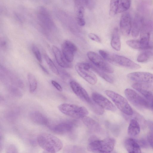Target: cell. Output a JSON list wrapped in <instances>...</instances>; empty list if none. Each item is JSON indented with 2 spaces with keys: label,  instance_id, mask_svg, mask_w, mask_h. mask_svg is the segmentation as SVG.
<instances>
[{
  "label": "cell",
  "instance_id": "cell-21",
  "mask_svg": "<svg viewBox=\"0 0 153 153\" xmlns=\"http://www.w3.org/2000/svg\"><path fill=\"white\" fill-rule=\"evenodd\" d=\"M111 47L115 50L119 51L121 47L120 35L118 28L115 27L113 30L111 41Z\"/></svg>",
  "mask_w": 153,
  "mask_h": 153
},
{
  "label": "cell",
  "instance_id": "cell-12",
  "mask_svg": "<svg viewBox=\"0 0 153 153\" xmlns=\"http://www.w3.org/2000/svg\"><path fill=\"white\" fill-rule=\"evenodd\" d=\"M70 85L74 92L81 100L89 104L92 102V101L86 91L78 82L72 80Z\"/></svg>",
  "mask_w": 153,
  "mask_h": 153
},
{
  "label": "cell",
  "instance_id": "cell-39",
  "mask_svg": "<svg viewBox=\"0 0 153 153\" xmlns=\"http://www.w3.org/2000/svg\"><path fill=\"white\" fill-rule=\"evenodd\" d=\"M142 1L144 3L149 5H151L153 3V0H142Z\"/></svg>",
  "mask_w": 153,
  "mask_h": 153
},
{
  "label": "cell",
  "instance_id": "cell-1",
  "mask_svg": "<svg viewBox=\"0 0 153 153\" xmlns=\"http://www.w3.org/2000/svg\"><path fill=\"white\" fill-rule=\"evenodd\" d=\"M37 142L39 146L44 151L49 153H56L60 150L63 144L57 137L51 134L43 133L39 135Z\"/></svg>",
  "mask_w": 153,
  "mask_h": 153
},
{
  "label": "cell",
  "instance_id": "cell-27",
  "mask_svg": "<svg viewBox=\"0 0 153 153\" xmlns=\"http://www.w3.org/2000/svg\"><path fill=\"white\" fill-rule=\"evenodd\" d=\"M43 56L46 62L51 71L56 75H59V69L55 65L51 58L45 53L43 54Z\"/></svg>",
  "mask_w": 153,
  "mask_h": 153
},
{
  "label": "cell",
  "instance_id": "cell-19",
  "mask_svg": "<svg viewBox=\"0 0 153 153\" xmlns=\"http://www.w3.org/2000/svg\"><path fill=\"white\" fill-rule=\"evenodd\" d=\"M124 145L129 153L141 152L140 146L138 142L132 138L126 139L124 141Z\"/></svg>",
  "mask_w": 153,
  "mask_h": 153
},
{
  "label": "cell",
  "instance_id": "cell-10",
  "mask_svg": "<svg viewBox=\"0 0 153 153\" xmlns=\"http://www.w3.org/2000/svg\"><path fill=\"white\" fill-rule=\"evenodd\" d=\"M92 99L94 101L104 109L115 112L116 110L115 106L106 97L97 92L92 94Z\"/></svg>",
  "mask_w": 153,
  "mask_h": 153
},
{
  "label": "cell",
  "instance_id": "cell-34",
  "mask_svg": "<svg viewBox=\"0 0 153 153\" xmlns=\"http://www.w3.org/2000/svg\"><path fill=\"white\" fill-rule=\"evenodd\" d=\"M89 38L91 40L98 42H101V39L97 35L92 33H90L88 34Z\"/></svg>",
  "mask_w": 153,
  "mask_h": 153
},
{
  "label": "cell",
  "instance_id": "cell-40",
  "mask_svg": "<svg viewBox=\"0 0 153 153\" xmlns=\"http://www.w3.org/2000/svg\"><path fill=\"white\" fill-rule=\"evenodd\" d=\"M39 66L40 68H41L42 70L46 74H49V72L41 64H39Z\"/></svg>",
  "mask_w": 153,
  "mask_h": 153
},
{
  "label": "cell",
  "instance_id": "cell-6",
  "mask_svg": "<svg viewBox=\"0 0 153 153\" xmlns=\"http://www.w3.org/2000/svg\"><path fill=\"white\" fill-rule=\"evenodd\" d=\"M75 69L78 74L89 84L94 85L97 79L96 75L90 70L91 64L87 62H79L75 65Z\"/></svg>",
  "mask_w": 153,
  "mask_h": 153
},
{
  "label": "cell",
  "instance_id": "cell-29",
  "mask_svg": "<svg viewBox=\"0 0 153 153\" xmlns=\"http://www.w3.org/2000/svg\"><path fill=\"white\" fill-rule=\"evenodd\" d=\"M120 0H111L110 14L112 16L117 13Z\"/></svg>",
  "mask_w": 153,
  "mask_h": 153
},
{
  "label": "cell",
  "instance_id": "cell-31",
  "mask_svg": "<svg viewBox=\"0 0 153 153\" xmlns=\"http://www.w3.org/2000/svg\"><path fill=\"white\" fill-rule=\"evenodd\" d=\"M92 110L98 115H102L104 112V109L100 106L94 101H92L90 104Z\"/></svg>",
  "mask_w": 153,
  "mask_h": 153
},
{
  "label": "cell",
  "instance_id": "cell-17",
  "mask_svg": "<svg viewBox=\"0 0 153 153\" xmlns=\"http://www.w3.org/2000/svg\"><path fill=\"white\" fill-rule=\"evenodd\" d=\"M52 50L56 62L59 66L65 68H71L72 67L71 64L66 60L62 52L57 47L53 45Z\"/></svg>",
  "mask_w": 153,
  "mask_h": 153
},
{
  "label": "cell",
  "instance_id": "cell-22",
  "mask_svg": "<svg viewBox=\"0 0 153 153\" xmlns=\"http://www.w3.org/2000/svg\"><path fill=\"white\" fill-rule=\"evenodd\" d=\"M82 118L83 123L90 129L95 131H99L100 130V125L94 120L87 116Z\"/></svg>",
  "mask_w": 153,
  "mask_h": 153
},
{
  "label": "cell",
  "instance_id": "cell-24",
  "mask_svg": "<svg viewBox=\"0 0 153 153\" xmlns=\"http://www.w3.org/2000/svg\"><path fill=\"white\" fill-rule=\"evenodd\" d=\"M91 69L96 72L100 77L107 82L112 83L114 82V79L112 77L108 74L105 71L100 69L96 67L93 64H91Z\"/></svg>",
  "mask_w": 153,
  "mask_h": 153
},
{
  "label": "cell",
  "instance_id": "cell-30",
  "mask_svg": "<svg viewBox=\"0 0 153 153\" xmlns=\"http://www.w3.org/2000/svg\"><path fill=\"white\" fill-rule=\"evenodd\" d=\"M126 43L128 46L133 49L143 50L139 40H129L126 41Z\"/></svg>",
  "mask_w": 153,
  "mask_h": 153
},
{
  "label": "cell",
  "instance_id": "cell-4",
  "mask_svg": "<svg viewBox=\"0 0 153 153\" xmlns=\"http://www.w3.org/2000/svg\"><path fill=\"white\" fill-rule=\"evenodd\" d=\"M105 94L114 102L116 106L125 114L130 116L133 114V111L127 100L119 94L110 90L105 91Z\"/></svg>",
  "mask_w": 153,
  "mask_h": 153
},
{
  "label": "cell",
  "instance_id": "cell-3",
  "mask_svg": "<svg viewBox=\"0 0 153 153\" xmlns=\"http://www.w3.org/2000/svg\"><path fill=\"white\" fill-rule=\"evenodd\" d=\"M59 110L63 114L75 118H83L89 113L85 107L69 103H62L58 107Z\"/></svg>",
  "mask_w": 153,
  "mask_h": 153
},
{
  "label": "cell",
  "instance_id": "cell-23",
  "mask_svg": "<svg viewBox=\"0 0 153 153\" xmlns=\"http://www.w3.org/2000/svg\"><path fill=\"white\" fill-rule=\"evenodd\" d=\"M140 131V126L138 121L135 119L131 120L128 129V134L131 136L135 137L139 134Z\"/></svg>",
  "mask_w": 153,
  "mask_h": 153
},
{
  "label": "cell",
  "instance_id": "cell-36",
  "mask_svg": "<svg viewBox=\"0 0 153 153\" xmlns=\"http://www.w3.org/2000/svg\"><path fill=\"white\" fill-rule=\"evenodd\" d=\"M52 84L56 89L59 91H61L62 90V88L61 85L57 82L54 80L51 81Z\"/></svg>",
  "mask_w": 153,
  "mask_h": 153
},
{
  "label": "cell",
  "instance_id": "cell-5",
  "mask_svg": "<svg viewBox=\"0 0 153 153\" xmlns=\"http://www.w3.org/2000/svg\"><path fill=\"white\" fill-rule=\"evenodd\" d=\"M105 59L111 63L131 69H138L141 67L139 65L124 56L109 52Z\"/></svg>",
  "mask_w": 153,
  "mask_h": 153
},
{
  "label": "cell",
  "instance_id": "cell-9",
  "mask_svg": "<svg viewBox=\"0 0 153 153\" xmlns=\"http://www.w3.org/2000/svg\"><path fill=\"white\" fill-rule=\"evenodd\" d=\"M132 87L143 95L149 102L153 100V85L151 83L136 82L133 84Z\"/></svg>",
  "mask_w": 153,
  "mask_h": 153
},
{
  "label": "cell",
  "instance_id": "cell-16",
  "mask_svg": "<svg viewBox=\"0 0 153 153\" xmlns=\"http://www.w3.org/2000/svg\"><path fill=\"white\" fill-rule=\"evenodd\" d=\"M144 19L143 16L139 13L135 14L132 21L131 32L133 37H136L139 35Z\"/></svg>",
  "mask_w": 153,
  "mask_h": 153
},
{
  "label": "cell",
  "instance_id": "cell-37",
  "mask_svg": "<svg viewBox=\"0 0 153 153\" xmlns=\"http://www.w3.org/2000/svg\"><path fill=\"white\" fill-rule=\"evenodd\" d=\"M147 140L148 143L153 149V134H149L147 136Z\"/></svg>",
  "mask_w": 153,
  "mask_h": 153
},
{
  "label": "cell",
  "instance_id": "cell-18",
  "mask_svg": "<svg viewBox=\"0 0 153 153\" xmlns=\"http://www.w3.org/2000/svg\"><path fill=\"white\" fill-rule=\"evenodd\" d=\"M73 126L71 123L63 122L59 123L51 127V129L56 133L63 134L71 131L73 128Z\"/></svg>",
  "mask_w": 153,
  "mask_h": 153
},
{
  "label": "cell",
  "instance_id": "cell-7",
  "mask_svg": "<svg viewBox=\"0 0 153 153\" xmlns=\"http://www.w3.org/2000/svg\"><path fill=\"white\" fill-rule=\"evenodd\" d=\"M87 56L92 64L98 68L108 73L114 72L113 68L106 60L96 53L88 51L87 53Z\"/></svg>",
  "mask_w": 153,
  "mask_h": 153
},
{
  "label": "cell",
  "instance_id": "cell-25",
  "mask_svg": "<svg viewBox=\"0 0 153 153\" xmlns=\"http://www.w3.org/2000/svg\"><path fill=\"white\" fill-rule=\"evenodd\" d=\"M27 78L29 84V91L30 93H33L37 86V82L34 76L29 73L27 75Z\"/></svg>",
  "mask_w": 153,
  "mask_h": 153
},
{
  "label": "cell",
  "instance_id": "cell-2",
  "mask_svg": "<svg viewBox=\"0 0 153 153\" xmlns=\"http://www.w3.org/2000/svg\"><path fill=\"white\" fill-rule=\"evenodd\" d=\"M115 143V140L112 137L93 140L89 143L87 149L88 151L93 152L110 153L113 150Z\"/></svg>",
  "mask_w": 153,
  "mask_h": 153
},
{
  "label": "cell",
  "instance_id": "cell-20",
  "mask_svg": "<svg viewBox=\"0 0 153 153\" xmlns=\"http://www.w3.org/2000/svg\"><path fill=\"white\" fill-rule=\"evenodd\" d=\"M31 121L34 123L40 125H48V121L47 118L42 113L37 111H33L29 114Z\"/></svg>",
  "mask_w": 153,
  "mask_h": 153
},
{
  "label": "cell",
  "instance_id": "cell-38",
  "mask_svg": "<svg viewBox=\"0 0 153 153\" xmlns=\"http://www.w3.org/2000/svg\"><path fill=\"white\" fill-rule=\"evenodd\" d=\"M7 152H17V149L14 146L11 145L10 146L7 150Z\"/></svg>",
  "mask_w": 153,
  "mask_h": 153
},
{
  "label": "cell",
  "instance_id": "cell-33",
  "mask_svg": "<svg viewBox=\"0 0 153 153\" xmlns=\"http://www.w3.org/2000/svg\"><path fill=\"white\" fill-rule=\"evenodd\" d=\"M89 0H74L75 7H84L88 4Z\"/></svg>",
  "mask_w": 153,
  "mask_h": 153
},
{
  "label": "cell",
  "instance_id": "cell-26",
  "mask_svg": "<svg viewBox=\"0 0 153 153\" xmlns=\"http://www.w3.org/2000/svg\"><path fill=\"white\" fill-rule=\"evenodd\" d=\"M131 4V0H120L117 13L126 11Z\"/></svg>",
  "mask_w": 153,
  "mask_h": 153
},
{
  "label": "cell",
  "instance_id": "cell-32",
  "mask_svg": "<svg viewBox=\"0 0 153 153\" xmlns=\"http://www.w3.org/2000/svg\"><path fill=\"white\" fill-rule=\"evenodd\" d=\"M32 50L35 57L40 63L42 62V58L39 48L36 45H33L32 46Z\"/></svg>",
  "mask_w": 153,
  "mask_h": 153
},
{
  "label": "cell",
  "instance_id": "cell-42",
  "mask_svg": "<svg viewBox=\"0 0 153 153\" xmlns=\"http://www.w3.org/2000/svg\"><path fill=\"white\" fill-rule=\"evenodd\" d=\"M152 34H153V22H152Z\"/></svg>",
  "mask_w": 153,
  "mask_h": 153
},
{
  "label": "cell",
  "instance_id": "cell-13",
  "mask_svg": "<svg viewBox=\"0 0 153 153\" xmlns=\"http://www.w3.org/2000/svg\"><path fill=\"white\" fill-rule=\"evenodd\" d=\"M132 19L131 16L128 12H123L121 15L120 23V29L124 36L128 35L131 30Z\"/></svg>",
  "mask_w": 153,
  "mask_h": 153
},
{
  "label": "cell",
  "instance_id": "cell-41",
  "mask_svg": "<svg viewBox=\"0 0 153 153\" xmlns=\"http://www.w3.org/2000/svg\"><path fill=\"white\" fill-rule=\"evenodd\" d=\"M150 107L153 108V100L149 102Z\"/></svg>",
  "mask_w": 153,
  "mask_h": 153
},
{
  "label": "cell",
  "instance_id": "cell-11",
  "mask_svg": "<svg viewBox=\"0 0 153 153\" xmlns=\"http://www.w3.org/2000/svg\"><path fill=\"white\" fill-rule=\"evenodd\" d=\"M131 80L137 82L153 83V74L145 72H134L127 75Z\"/></svg>",
  "mask_w": 153,
  "mask_h": 153
},
{
  "label": "cell",
  "instance_id": "cell-35",
  "mask_svg": "<svg viewBox=\"0 0 153 153\" xmlns=\"http://www.w3.org/2000/svg\"><path fill=\"white\" fill-rule=\"evenodd\" d=\"M7 41L6 39L4 37H2L0 39V46L3 50H6L7 46Z\"/></svg>",
  "mask_w": 153,
  "mask_h": 153
},
{
  "label": "cell",
  "instance_id": "cell-14",
  "mask_svg": "<svg viewBox=\"0 0 153 153\" xmlns=\"http://www.w3.org/2000/svg\"><path fill=\"white\" fill-rule=\"evenodd\" d=\"M62 52L66 60L71 63L73 60L74 54L77 50V48L72 42L66 40L62 46Z\"/></svg>",
  "mask_w": 153,
  "mask_h": 153
},
{
  "label": "cell",
  "instance_id": "cell-15",
  "mask_svg": "<svg viewBox=\"0 0 153 153\" xmlns=\"http://www.w3.org/2000/svg\"><path fill=\"white\" fill-rule=\"evenodd\" d=\"M38 17L42 25L46 29L51 30L54 27V25L47 11L44 8L39 9Z\"/></svg>",
  "mask_w": 153,
  "mask_h": 153
},
{
  "label": "cell",
  "instance_id": "cell-28",
  "mask_svg": "<svg viewBox=\"0 0 153 153\" xmlns=\"http://www.w3.org/2000/svg\"><path fill=\"white\" fill-rule=\"evenodd\" d=\"M153 56V53L150 51H145L140 53L138 56L137 61L139 62H145L148 61Z\"/></svg>",
  "mask_w": 153,
  "mask_h": 153
},
{
  "label": "cell",
  "instance_id": "cell-8",
  "mask_svg": "<svg viewBox=\"0 0 153 153\" xmlns=\"http://www.w3.org/2000/svg\"><path fill=\"white\" fill-rule=\"evenodd\" d=\"M124 93L127 99L134 105L141 108L150 107L149 101L134 90L127 88L125 90Z\"/></svg>",
  "mask_w": 153,
  "mask_h": 153
}]
</instances>
